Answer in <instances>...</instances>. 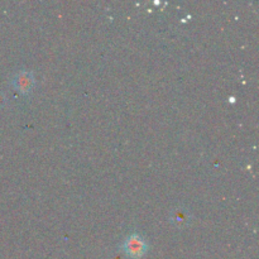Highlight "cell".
<instances>
[{
    "instance_id": "2",
    "label": "cell",
    "mask_w": 259,
    "mask_h": 259,
    "mask_svg": "<svg viewBox=\"0 0 259 259\" xmlns=\"http://www.w3.org/2000/svg\"><path fill=\"white\" fill-rule=\"evenodd\" d=\"M33 75H32V72H28V71H22V72L17 73L14 81H13L14 86L20 92H28L32 89V86H33Z\"/></svg>"
},
{
    "instance_id": "1",
    "label": "cell",
    "mask_w": 259,
    "mask_h": 259,
    "mask_svg": "<svg viewBox=\"0 0 259 259\" xmlns=\"http://www.w3.org/2000/svg\"><path fill=\"white\" fill-rule=\"evenodd\" d=\"M123 248H124L126 253L128 256H130L131 258H139V257H142L144 254L145 249H147V244L142 239V237H139L138 234H131L124 242Z\"/></svg>"
},
{
    "instance_id": "3",
    "label": "cell",
    "mask_w": 259,
    "mask_h": 259,
    "mask_svg": "<svg viewBox=\"0 0 259 259\" xmlns=\"http://www.w3.org/2000/svg\"><path fill=\"white\" fill-rule=\"evenodd\" d=\"M171 220H172L176 225H185V224H187L190 221L189 211L185 209H180L179 207V209H176L175 211H172V214H171Z\"/></svg>"
},
{
    "instance_id": "4",
    "label": "cell",
    "mask_w": 259,
    "mask_h": 259,
    "mask_svg": "<svg viewBox=\"0 0 259 259\" xmlns=\"http://www.w3.org/2000/svg\"><path fill=\"white\" fill-rule=\"evenodd\" d=\"M1 103H3V96L0 95V105H1Z\"/></svg>"
}]
</instances>
